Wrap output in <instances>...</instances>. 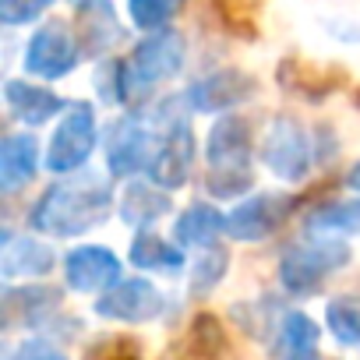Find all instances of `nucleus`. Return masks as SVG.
I'll return each instance as SVG.
<instances>
[{
  "label": "nucleus",
  "instance_id": "9b49d317",
  "mask_svg": "<svg viewBox=\"0 0 360 360\" xmlns=\"http://www.w3.org/2000/svg\"><path fill=\"white\" fill-rule=\"evenodd\" d=\"M290 209H293V198H286V195L248 198L226 216V233L237 240H265L269 233H276L283 226Z\"/></svg>",
  "mask_w": 360,
  "mask_h": 360
},
{
  "label": "nucleus",
  "instance_id": "f704fd0d",
  "mask_svg": "<svg viewBox=\"0 0 360 360\" xmlns=\"http://www.w3.org/2000/svg\"><path fill=\"white\" fill-rule=\"evenodd\" d=\"M356 106H360V92H356Z\"/></svg>",
  "mask_w": 360,
  "mask_h": 360
},
{
  "label": "nucleus",
  "instance_id": "f3484780",
  "mask_svg": "<svg viewBox=\"0 0 360 360\" xmlns=\"http://www.w3.org/2000/svg\"><path fill=\"white\" fill-rule=\"evenodd\" d=\"M276 75H279V85H286L290 92H300V96H307V99L328 96V92L339 89V82L346 78V75L335 71V68H307V64L297 60V57L283 60Z\"/></svg>",
  "mask_w": 360,
  "mask_h": 360
},
{
  "label": "nucleus",
  "instance_id": "4468645a",
  "mask_svg": "<svg viewBox=\"0 0 360 360\" xmlns=\"http://www.w3.org/2000/svg\"><path fill=\"white\" fill-rule=\"evenodd\" d=\"M4 99L8 110L22 120V124H46L57 110H64V99H57L50 89L43 85H29V82H8L4 85Z\"/></svg>",
  "mask_w": 360,
  "mask_h": 360
},
{
  "label": "nucleus",
  "instance_id": "6ab92c4d",
  "mask_svg": "<svg viewBox=\"0 0 360 360\" xmlns=\"http://www.w3.org/2000/svg\"><path fill=\"white\" fill-rule=\"evenodd\" d=\"M60 307V293L46 290V286H22V290H8L4 297V311L8 321H22V325H39L46 321L53 311Z\"/></svg>",
  "mask_w": 360,
  "mask_h": 360
},
{
  "label": "nucleus",
  "instance_id": "b1692460",
  "mask_svg": "<svg viewBox=\"0 0 360 360\" xmlns=\"http://www.w3.org/2000/svg\"><path fill=\"white\" fill-rule=\"evenodd\" d=\"M117 39H120L117 15L110 11L106 0H99V4L89 11V29H85V36H82V50H85V53H103V50H110Z\"/></svg>",
  "mask_w": 360,
  "mask_h": 360
},
{
  "label": "nucleus",
  "instance_id": "9d476101",
  "mask_svg": "<svg viewBox=\"0 0 360 360\" xmlns=\"http://www.w3.org/2000/svg\"><path fill=\"white\" fill-rule=\"evenodd\" d=\"M159 141H152L148 127L138 117H120L110 127V141H106V159H110V173L113 176H127L138 173L145 166H152Z\"/></svg>",
  "mask_w": 360,
  "mask_h": 360
},
{
  "label": "nucleus",
  "instance_id": "393cba45",
  "mask_svg": "<svg viewBox=\"0 0 360 360\" xmlns=\"http://www.w3.org/2000/svg\"><path fill=\"white\" fill-rule=\"evenodd\" d=\"M314 342H318V325L307 314H300V311L283 314V321H279V349H286V356L314 349Z\"/></svg>",
  "mask_w": 360,
  "mask_h": 360
},
{
  "label": "nucleus",
  "instance_id": "c85d7f7f",
  "mask_svg": "<svg viewBox=\"0 0 360 360\" xmlns=\"http://www.w3.org/2000/svg\"><path fill=\"white\" fill-rule=\"evenodd\" d=\"M85 360H145L141 356V346L127 335H106L99 342L89 346V356Z\"/></svg>",
  "mask_w": 360,
  "mask_h": 360
},
{
  "label": "nucleus",
  "instance_id": "2eb2a0df",
  "mask_svg": "<svg viewBox=\"0 0 360 360\" xmlns=\"http://www.w3.org/2000/svg\"><path fill=\"white\" fill-rule=\"evenodd\" d=\"M223 356H226V328L219 325L216 314H198L173 353V360H223Z\"/></svg>",
  "mask_w": 360,
  "mask_h": 360
},
{
  "label": "nucleus",
  "instance_id": "bb28decb",
  "mask_svg": "<svg viewBox=\"0 0 360 360\" xmlns=\"http://www.w3.org/2000/svg\"><path fill=\"white\" fill-rule=\"evenodd\" d=\"M226 269H230V258H226V251H219V248H209L205 255H198V262H195V272H191V293H195V297H205V293H212V290L223 283Z\"/></svg>",
  "mask_w": 360,
  "mask_h": 360
},
{
  "label": "nucleus",
  "instance_id": "c756f323",
  "mask_svg": "<svg viewBox=\"0 0 360 360\" xmlns=\"http://www.w3.org/2000/svg\"><path fill=\"white\" fill-rule=\"evenodd\" d=\"M53 0H0V22L4 25H25L39 18Z\"/></svg>",
  "mask_w": 360,
  "mask_h": 360
},
{
  "label": "nucleus",
  "instance_id": "aec40b11",
  "mask_svg": "<svg viewBox=\"0 0 360 360\" xmlns=\"http://www.w3.org/2000/svg\"><path fill=\"white\" fill-rule=\"evenodd\" d=\"M166 209H169V198H166V188L159 184L152 188V184H138L134 180L120 198V219L138 230H148V223H155Z\"/></svg>",
  "mask_w": 360,
  "mask_h": 360
},
{
  "label": "nucleus",
  "instance_id": "5701e85b",
  "mask_svg": "<svg viewBox=\"0 0 360 360\" xmlns=\"http://www.w3.org/2000/svg\"><path fill=\"white\" fill-rule=\"evenodd\" d=\"M325 321L332 328V335L346 346H360V297L356 293H346V297H335L325 311Z\"/></svg>",
  "mask_w": 360,
  "mask_h": 360
},
{
  "label": "nucleus",
  "instance_id": "0eeeda50",
  "mask_svg": "<svg viewBox=\"0 0 360 360\" xmlns=\"http://www.w3.org/2000/svg\"><path fill=\"white\" fill-rule=\"evenodd\" d=\"M75 64H78V43L64 22L43 25L25 50V71L36 78H46V82L64 78Z\"/></svg>",
  "mask_w": 360,
  "mask_h": 360
},
{
  "label": "nucleus",
  "instance_id": "2f4dec72",
  "mask_svg": "<svg viewBox=\"0 0 360 360\" xmlns=\"http://www.w3.org/2000/svg\"><path fill=\"white\" fill-rule=\"evenodd\" d=\"M286 360H325L321 353H314V349H304V353H290Z\"/></svg>",
  "mask_w": 360,
  "mask_h": 360
},
{
  "label": "nucleus",
  "instance_id": "f257e3e1",
  "mask_svg": "<svg viewBox=\"0 0 360 360\" xmlns=\"http://www.w3.org/2000/svg\"><path fill=\"white\" fill-rule=\"evenodd\" d=\"M113 212V191L106 176H71L64 184H53L39 205L32 209V226L57 237H75L99 226Z\"/></svg>",
  "mask_w": 360,
  "mask_h": 360
},
{
  "label": "nucleus",
  "instance_id": "6e6552de",
  "mask_svg": "<svg viewBox=\"0 0 360 360\" xmlns=\"http://www.w3.org/2000/svg\"><path fill=\"white\" fill-rule=\"evenodd\" d=\"M166 307V297L148 283V279H120L117 286H110L99 300H96V311L103 318H113V321H152L159 318Z\"/></svg>",
  "mask_w": 360,
  "mask_h": 360
},
{
  "label": "nucleus",
  "instance_id": "72a5a7b5",
  "mask_svg": "<svg viewBox=\"0 0 360 360\" xmlns=\"http://www.w3.org/2000/svg\"><path fill=\"white\" fill-rule=\"evenodd\" d=\"M71 4H85L89 8V4H99V0H71Z\"/></svg>",
  "mask_w": 360,
  "mask_h": 360
},
{
  "label": "nucleus",
  "instance_id": "a211bd4d",
  "mask_svg": "<svg viewBox=\"0 0 360 360\" xmlns=\"http://www.w3.org/2000/svg\"><path fill=\"white\" fill-rule=\"evenodd\" d=\"M4 279H18V276H46L53 269V251L39 240L29 237H8L4 244Z\"/></svg>",
  "mask_w": 360,
  "mask_h": 360
},
{
  "label": "nucleus",
  "instance_id": "39448f33",
  "mask_svg": "<svg viewBox=\"0 0 360 360\" xmlns=\"http://www.w3.org/2000/svg\"><path fill=\"white\" fill-rule=\"evenodd\" d=\"M311 155H314V138L293 117H276L262 148L269 169L283 180H300L311 169Z\"/></svg>",
  "mask_w": 360,
  "mask_h": 360
},
{
  "label": "nucleus",
  "instance_id": "473e14b6",
  "mask_svg": "<svg viewBox=\"0 0 360 360\" xmlns=\"http://www.w3.org/2000/svg\"><path fill=\"white\" fill-rule=\"evenodd\" d=\"M346 184H349L353 191H360V162H356V166L349 169V176H346Z\"/></svg>",
  "mask_w": 360,
  "mask_h": 360
},
{
  "label": "nucleus",
  "instance_id": "f03ea898",
  "mask_svg": "<svg viewBox=\"0 0 360 360\" xmlns=\"http://www.w3.org/2000/svg\"><path fill=\"white\" fill-rule=\"evenodd\" d=\"M209 176L205 188L212 198H240L251 191V124L237 113H226L205 145Z\"/></svg>",
  "mask_w": 360,
  "mask_h": 360
},
{
  "label": "nucleus",
  "instance_id": "412c9836",
  "mask_svg": "<svg viewBox=\"0 0 360 360\" xmlns=\"http://www.w3.org/2000/svg\"><path fill=\"white\" fill-rule=\"evenodd\" d=\"M223 230H226V216L216 212L209 202L191 205L184 216L176 219V226H173L176 240H180V244H188V248H209Z\"/></svg>",
  "mask_w": 360,
  "mask_h": 360
},
{
  "label": "nucleus",
  "instance_id": "dca6fc26",
  "mask_svg": "<svg viewBox=\"0 0 360 360\" xmlns=\"http://www.w3.org/2000/svg\"><path fill=\"white\" fill-rule=\"evenodd\" d=\"M36 159H39V145L32 134H15L0 148V188L4 191H18L22 184H29L36 173Z\"/></svg>",
  "mask_w": 360,
  "mask_h": 360
},
{
  "label": "nucleus",
  "instance_id": "4be33fe9",
  "mask_svg": "<svg viewBox=\"0 0 360 360\" xmlns=\"http://www.w3.org/2000/svg\"><path fill=\"white\" fill-rule=\"evenodd\" d=\"M131 262L138 269H152V272H176L184 265V255H180V248H173L169 240H162L159 233L141 230L131 244Z\"/></svg>",
  "mask_w": 360,
  "mask_h": 360
},
{
  "label": "nucleus",
  "instance_id": "ddd939ff",
  "mask_svg": "<svg viewBox=\"0 0 360 360\" xmlns=\"http://www.w3.org/2000/svg\"><path fill=\"white\" fill-rule=\"evenodd\" d=\"M64 276L78 293H106L120 283V262L106 248H75L64 262Z\"/></svg>",
  "mask_w": 360,
  "mask_h": 360
},
{
  "label": "nucleus",
  "instance_id": "f8f14e48",
  "mask_svg": "<svg viewBox=\"0 0 360 360\" xmlns=\"http://www.w3.org/2000/svg\"><path fill=\"white\" fill-rule=\"evenodd\" d=\"M255 96V78L244 75V71H216L202 82H195L188 89V103L198 110V113H223V110H233L240 103H248Z\"/></svg>",
  "mask_w": 360,
  "mask_h": 360
},
{
  "label": "nucleus",
  "instance_id": "1a4fd4ad",
  "mask_svg": "<svg viewBox=\"0 0 360 360\" xmlns=\"http://www.w3.org/2000/svg\"><path fill=\"white\" fill-rule=\"evenodd\" d=\"M191 162H195V134H191L188 120H173L169 131L162 134L159 148H155L152 166H148L152 184H159V188H166V191L188 184Z\"/></svg>",
  "mask_w": 360,
  "mask_h": 360
},
{
  "label": "nucleus",
  "instance_id": "cd10ccee",
  "mask_svg": "<svg viewBox=\"0 0 360 360\" xmlns=\"http://www.w3.org/2000/svg\"><path fill=\"white\" fill-rule=\"evenodd\" d=\"M307 226H314V230H360V198L321 205L318 212H311Z\"/></svg>",
  "mask_w": 360,
  "mask_h": 360
},
{
  "label": "nucleus",
  "instance_id": "a878e982",
  "mask_svg": "<svg viewBox=\"0 0 360 360\" xmlns=\"http://www.w3.org/2000/svg\"><path fill=\"white\" fill-rule=\"evenodd\" d=\"M184 0H127L131 8V22L141 32H162L169 25V18L180 11Z\"/></svg>",
  "mask_w": 360,
  "mask_h": 360
},
{
  "label": "nucleus",
  "instance_id": "7ed1b4c3",
  "mask_svg": "<svg viewBox=\"0 0 360 360\" xmlns=\"http://www.w3.org/2000/svg\"><path fill=\"white\" fill-rule=\"evenodd\" d=\"M349 262V248L342 240H328V237H314V240H300L293 244L283 262H279V279L290 293L304 297L314 293L321 286V279L335 269H342Z\"/></svg>",
  "mask_w": 360,
  "mask_h": 360
},
{
  "label": "nucleus",
  "instance_id": "20e7f679",
  "mask_svg": "<svg viewBox=\"0 0 360 360\" xmlns=\"http://www.w3.org/2000/svg\"><path fill=\"white\" fill-rule=\"evenodd\" d=\"M180 68H184V39L180 32H152L145 43H138V50L124 60V89H127V99L173 78Z\"/></svg>",
  "mask_w": 360,
  "mask_h": 360
},
{
  "label": "nucleus",
  "instance_id": "423d86ee",
  "mask_svg": "<svg viewBox=\"0 0 360 360\" xmlns=\"http://www.w3.org/2000/svg\"><path fill=\"white\" fill-rule=\"evenodd\" d=\"M92 145H96V113L92 106H75L50 138L46 166L53 173H71L92 155Z\"/></svg>",
  "mask_w": 360,
  "mask_h": 360
},
{
  "label": "nucleus",
  "instance_id": "7c9ffc66",
  "mask_svg": "<svg viewBox=\"0 0 360 360\" xmlns=\"http://www.w3.org/2000/svg\"><path fill=\"white\" fill-rule=\"evenodd\" d=\"M11 360H68V353L60 346H53L50 339H29L18 346V353Z\"/></svg>",
  "mask_w": 360,
  "mask_h": 360
}]
</instances>
